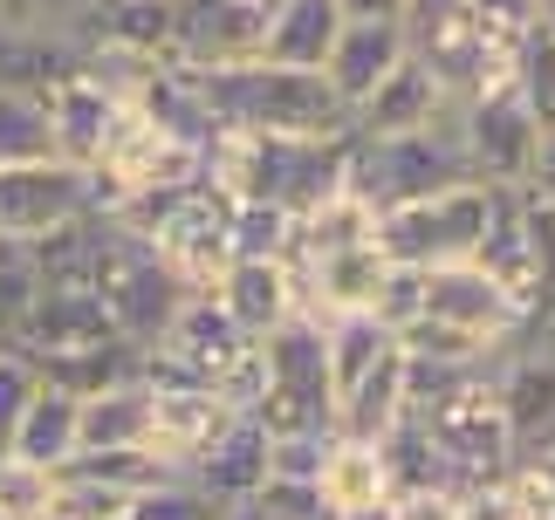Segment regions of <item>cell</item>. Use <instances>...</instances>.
I'll list each match as a JSON object with an SVG mask.
<instances>
[{
	"mask_svg": "<svg viewBox=\"0 0 555 520\" xmlns=\"http://www.w3.org/2000/svg\"><path fill=\"white\" fill-rule=\"evenodd\" d=\"M199 96L220 130H254V138H350V110L336 103L323 69L227 62V69H199Z\"/></svg>",
	"mask_w": 555,
	"mask_h": 520,
	"instance_id": "1",
	"label": "cell"
},
{
	"mask_svg": "<svg viewBox=\"0 0 555 520\" xmlns=\"http://www.w3.org/2000/svg\"><path fill=\"white\" fill-rule=\"evenodd\" d=\"M261 356V398L247 418L268 439H302V431H336V390H330V363H323V322L295 309L282 329H268L254 342Z\"/></svg>",
	"mask_w": 555,
	"mask_h": 520,
	"instance_id": "2",
	"label": "cell"
},
{
	"mask_svg": "<svg viewBox=\"0 0 555 520\" xmlns=\"http://www.w3.org/2000/svg\"><path fill=\"white\" fill-rule=\"evenodd\" d=\"M344 185H350L371 212H391V206L433 199V192L474 185L466 151H460V117L439 123V130H412V138H350Z\"/></svg>",
	"mask_w": 555,
	"mask_h": 520,
	"instance_id": "3",
	"label": "cell"
},
{
	"mask_svg": "<svg viewBox=\"0 0 555 520\" xmlns=\"http://www.w3.org/2000/svg\"><path fill=\"white\" fill-rule=\"evenodd\" d=\"M90 295L103 301V315H111V329L131 342V350H152L165 336V322L179 315V301L192 295L185 281L165 268V260L138 240V233H124L117 220H103V240H96V274H90Z\"/></svg>",
	"mask_w": 555,
	"mask_h": 520,
	"instance_id": "4",
	"label": "cell"
},
{
	"mask_svg": "<svg viewBox=\"0 0 555 520\" xmlns=\"http://www.w3.org/2000/svg\"><path fill=\"white\" fill-rule=\"evenodd\" d=\"M487 199H494V185H453V192H433V199L377 212V253L412 274L460 268V260H474L487 233Z\"/></svg>",
	"mask_w": 555,
	"mask_h": 520,
	"instance_id": "5",
	"label": "cell"
},
{
	"mask_svg": "<svg viewBox=\"0 0 555 520\" xmlns=\"http://www.w3.org/2000/svg\"><path fill=\"white\" fill-rule=\"evenodd\" d=\"M460 151H466L474 185H528L535 151H542V123L528 117L515 82H494V90L460 103Z\"/></svg>",
	"mask_w": 555,
	"mask_h": 520,
	"instance_id": "6",
	"label": "cell"
},
{
	"mask_svg": "<svg viewBox=\"0 0 555 520\" xmlns=\"http://www.w3.org/2000/svg\"><path fill=\"white\" fill-rule=\"evenodd\" d=\"M418 315H433L446 322V329H460V336H474L480 350H507V342H521V336H535V322H528V309L507 288H494L474 260H460V268H433V274H418Z\"/></svg>",
	"mask_w": 555,
	"mask_h": 520,
	"instance_id": "7",
	"label": "cell"
},
{
	"mask_svg": "<svg viewBox=\"0 0 555 520\" xmlns=\"http://www.w3.org/2000/svg\"><path fill=\"white\" fill-rule=\"evenodd\" d=\"M90 212H96V179L69 158L0 171V240H41V233L90 220Z\"/></svg>",
	"mask_w": 555,
	"mask_h": 520,
	"instance_id": "8",
	"label": "cell"
},
{
	"mask_svg": "<svg viewBox=\"0 0 555 520\" xmlns=\"http://www.w3.org/2000/svg\"><path fill=\"white\" fill-rule=\"evenodd\" d=\"M453 117H460V103L439 90L418 55H404L398 69L350 110V138H412V130H439Z\"/></svg>",
	"mask_w": 555,
	"mask_h": 520,
	"instance_id": "9",
	"label": "cell"
},
{
	"mask_svg": "<svg viewBox=\"0 0 555 520\" xmlns=\"http://www.w3.org/2000/svg\"><path fill=\"white\" fill-rule=\"evenodd\" d=\"M152 350L172 356L192 384H220V377H233V370L254 356V342L233 329V315H227L212 295H185L179 315L165 322V336L152 342Z\"/></svg>",
	"mask_w": 555,
	"mask_h": 520,
	"instance_id": "10",
	"label": "cell"
},
{
	"mask_svg": "<svg viewBox=\"0 0 555 520\" xmlns=\"http://www.w3.org/2000/svg\"><path fill=\"white\" fill-rule=\"evenodd\" d=\"M28 363H55V356H76V350H103L117 342L111 315L90 288H41V301L21 315V329L8 336Z\"/></svg>",
	"mask_w": 555,
	"mask_h": 520,
	"instance_id": "11",
	"label": "cell"
},
{
	"mask_svg": "<svg viewBox=\"0 0 555 520\" xmlns=\"http://www.w3.org/2000/svg\"><path fill=\"white\" fill-rule=\"evenodd\" d=\"M404 55H412V35H404L398 14H384V21H344L336 41H330V55H323V82L336 90L344 110H357V103H364Z\"/></svg>",
	"mask_w": 555,
	"mask_h": 520,
	"instance_id": "12",
	"label": "cell"
},
{
	"mask_svg": "<svg viewBox=\"0 0 555 520\" xmlns=\"http://www.w3.org/2000/svg\"><path fill=\"white\" fill-rule=\"evenodd\" d=\"M144 390H152V384H144ZM227 418H233V411L220 404L212 384H158L152 390V439H144V452L165 459L172 472H185Z\"/></svg>",
	"mask_w": 555,
	"mask_h": 520,
	"instance_id": "13",
	"label": "cell"
},
{
	"mask_svg": "<svg viewBox=\"0 0 555 520\" xmlns=\"http://www.w3.org/2000/svg\"><path fill=\"white\" fill-rule=\"evenodd\" d=\"M206 295L233 315V329H241L247 342H261L268 329H282V322L302 309V295H295V274L282 268V260H227L220 281H212Z\"/></svg>",
	"mask_w": 555,
	"mask_h": 520,
	"instance_id": "14",
	"label": "cell"
},
{
	"mask_svg": "<svg viewBox=\"0 0 555 520\" xmlns=\"http://www.w3.org/2000/svg\"><path fill=\"white\" fill-rule=\"evenodd\" d=\"M185 480L206 493L212 507H233V500H247L254 486L268 480V431L247 418V411H233V418L206 439V452L185 466Z\"/></svg>",
	"mask_w": 555,
	"mask_h": 520,
	"instance_id": "15",
	"label": "cell"
},
{
	"mask_svg": "<svg viewBox=\"0 0 555 520\" xmlns=\"http://www.w3.org/2000/svg\"><path fill=\"white\" fill-rule=\"evenodd\" d=\"M41 103H49V123H55V151H62L69 165L90 171V165L103 158V138H111V123H117L124 103H117L111 90H96L82 69L62 76V82H49V90H41Z\"/></svg>",
	"mask_w": 555,
	"mask_h": 520,
	"instance_id": "16",
	"label": "cell"
},
{
	"mask_svg": "<svg viewBox=\"0 0 555 520\" xmlns=\"http://www.w3.org/2000/svg\"><path fill=\"white\" fill-rule=\"evenodd\" d=\"M336 28H344L336 0H274L254 62H274V69H323Z\"/></svg>",
	"mask_w": 555,
	"mask_h": 520,
	"instance_id": "17",
	"label": "cell"
},
{
	"mask_svg": "<svg viewBox=\"0 0 555 520\" xmlns=\"http://www.w3.org/2000/svg\"><path fill=\"white\" fill-rule=\"evenodd\" d=\"M315 500H323L330 520L371 514V507L391 500V480H384L377 445H364V439H330V459H323V472H315Z\"/></svg>",
	"mask_w": 555,
	"mask_h": 520,
	"instance_id": "18",
	"label": "cell"
},
{
	"mask_svg": "<svg viewBox=\"0 0 555 520\" xmlns=\"http://www.w3.org/2000/svg\"><path fill=\"white\" fill-rule=\"evenodd\" d=\"M152 439V390L144 384H117L82 398V425H76V452H144Z\"/></svg>",
	"mask_w": 555,
	"mask_h": 520,
	"instance_id": "19",
	"label": "cell"
},
{
	"mask_svg": "<svg viewBox=\"0 0 555 520\" xmlns=\"http://www.w3.org/2000/svg\"><path fill=\"white\" fill-rule=\"evenodd\" d=\"M76 425H82V404L69 398V390H55V384H41L28 411H21V425H14V445H8V459H28V466H69L76 459Z\"/></svg>",
	"mask_w": 555,
	"mask_h": 520,
	"instance_id": "20",
	"label": "cell"
},
{
	"mask_svg": "<svg viewBox=\"0 0 555 520\" xmlns=\"http://www.w3.org/2000/svg\"><path fill=\"white\" fill-rule=\"evenodd\" d=\"M398 418H404V356H398V342H391V356H384L364 384H350L344 398H336V439L377 445Z\"/></svg>",
	"mask_w": 555,
	"mask_h": 520,
	"instance_id": "21",
	"label": "cell"
},
{
	"mask_svg": "<svg viewBox=\"0 0 555 520\" xmlns=\"http://www.w3.org/2000/svg\"><path fill=\"white\" fill-rule=\"evenodd\" d=\"M62 158L55 151V123H49V103L28 82H0V171L14 165H49Z\"/></svg>",
	"mask_w": 555,
	"mask_h": 520,
	"instance_id": "22",
	"label": "cell"
},
{
	"mask_svg": "<svg viewBox=\"0 0 555 520\" xmlns=\"http://www.w3.org/2000/svg\"><path fill=\"white\" fill-rule=\"evenodd\" d=\"M391 356V329L377 315H336L323 322V363H330V390L344 398L350 384H364L377 363Z\"/></svg>",
	"mask_w": 555,
	"mask_h": 520,
	"instance_id": "23",
	"label": "cell"
},
{
	"mask_svg": "<svg viewBox=\"0 0 555 520\" xmlns=\"http://www.w3.org/2000/svg\"><path fill=\"white\" fill-rule=\"evenodd\" d=\"M295 247V212L261 199H227V253L233 260H288Z\"/></svg>",
	"mask_w": 555,
	"mask_h": 520,
	"instance_id": "24",
	"label": "cell"
},
{
	"mask_svg": "<svg viewBox=\"0 0 555 520\" xmlns=\"http://www.w3.org/2000/svg\"><path fill=\"white\" fill-rule=\"evenodd\" d=\"M507 82H515V96L528 103V117H535L542 130H555V35L542 28V21L515 41V55H507Z\"/></svg>",
	"mask_w": 555,
	"mask_h": 520,
	"instance_id": "25",
	"label": "cell"
},
{
	"mask_svg": "<svg viewBox=\"0 0 555 520\" xmlns=\"http://www.w3.org/2000/svg\"><path fill=\"white\" fill-rule=\"evenodd\" d=\"M165 459L152 452H76L69 466H55V480H82V486H117V493H144L165 480Z\"/></svg>",
	"mask_w": 555,
	"mask_h": 520,
	"instance_id": "26",
	"label": "cell"
},
{
	"mask_svg": "<svg viewBox=\"0 0 555 520\" xmlns=\"http://www.w3.org/2000/svg\"><path fill=\"white\" fill-rule=\"evenodd\" d=\"M41 260H35V247L28 240H0V342H8L14 329H21V315L41 301Z\"/></svg>",
	"mask_w": 555,
	"mask_h": 520,
	"instance_id": "27",
	"label": "cell"
},
{
	"mask_svg": "<svg viewBox=\"0 0 555 520\" xmlns=\"http://www.w3.org/2000/svg\"><path fill=\"white\" fill-rule=\"evenodd\" d=\"M55 514V472L28 459H0V520H49Z\"/></svg>",
	"mask_w": 555,
	"mask_h": 520,
	"instance_id": "28",
	"label": "cell"
},
{
	"mask_svg": "<svg viewBox=\"0 0 555 520\" xmlns=\"http://www.w3.org/2000/svg\"><path fill=\"white\" fill-rule=\"evenodd\" d=\"M515 199H521V233H528V260H535L542 309L555 315V206L542 199L535 185H515Z\"/></svg>",
	"mask_w": 555,
	"mask_h": 520,
	"instance_id": "29",
	"label": "cell"
},
{
	"mask_svg": "<svg viewBox=\"0 0 555 520\" xmlns=\"http://www.w3.org/2000/svg\"><path fill=\"white\" fill-rule=\"evenodd\" d=\"M220 514L227 507H212L185 472H165L158 486H144L138 500H131V520H220Z\"/></svg>",
	"mask_w": 555,
	"mask_h": 520,
	"instance_id": "30",
	"label": "cell"
},
{
	"mask_svg": "<svg viewBox=\"0 0 555 520\" xmlns=\"http://www.w3.org/2000/svg\"><path fill=\"white\" fill-rule=\"evenodd\" d=\"M35 390H41V370L14 350V342H0V459H8L14 425H21V411H28Z\"/></svg>",
	"mask_w": 555,
	"mask_h": 520,
	"instance_id": "31",
	"label": "cell"
},
{
	"mask_svg": "<svg viewBox=\"0 0 555 520\" xmlns=\"http://www.w3.org/2000/svg\"><path fill=\"white\" fill-rule=\"evenodd\" d=\"M330 439H336V431H302V439H268V480L315 486V472H323V459H330Z\"/></svg>",
	"mask_w": 555,
	"mask_h": 520,
	"instance_id": "32",
	"label": "cell"
},
{
	"mask_svg": "<svg viewBox=\"0 0 555 520\" xmlns=\"http://www.w3.org/2000/svg\"><path fill=\"white\" fill-rule=\"evenodd\" d=\"M466 14H474L480 35H494L501 49H515V41L548 14V0H466Z\"/></svg>",
	"mask_w": 555,
	"mask_h": 520,
	"instance_id": "33",
	"label": "cell"
},
{
	"mask_svg": "<svg viewBox=\"0 0 555 520\" xmlns=\"http://www.w3.org/2000/svg\"><path fill=\"white\" fill-rule=\"evenodd\" d=\"M254 507H261L268 520H330L323 514V500H315V486H288V480H261L247 493Z\"/></svg>",
	"mask_w": 555,
	"mask_h": 520,
	"instance_id": "34",
	"label": "cell"
},
{
	"mask_svg": "<svg viewBox=\"0 0 555 520\" xmlns=\"http://www.w3.org/2000/svg\"><path fill=\"white\" fill-rule=\"evenodd\" d=\"M371 315L398 336L404 322L418 315V274H412V268H391V274H384V288H377V309H371Z\"/></svg>",
	"mask_w": 555,
	"mask_h": 520,
	"instance_id": "35",
	"label": "cell"
},
{
	"mask_svg": "<svg viewBox=\"0 0 555 520\" xmlns=\"http://www.w3.org/2000/svg\"><path fill=\"white\" fill-rule=\"evenodd\" d=\"M460 520H521V514H515V500H507L501 480H487V486L460 493Z\"/></svg>",
	"mask_w": 555,
	"mask_h": 520,
	"instance_id": "36",
	"label": "cell"
},
{
	"mask_svg": "<svg viewBox=\"0 0 555 520\" xmlns=\"http://www.w3.org/2000/svg\"><path fill=\"white\" fill-rule=\"evenodd\" d=\"M391 520H460V493H404L391 500Z\"/></svg>",
	"mask_w": 555,
	"mask_h": 520,
	"instance_id": "37",
	"label": "cell"
},
{
	"mask_svg": "<svg viewBox=\"0 0 555 520\" xmlns=\"http://www.w3.org/2000/svg\"><path fill=\"white\" fill-rule=\"evenodd\" d=\"M528 185H535L542 199L555 206V130H542V151H535V171H528Z\"/></svg>",
	"mask_w": 555,
	"mask_h": 520,
	"instance_id": "38",
	"label": "cell"
},
{
	"mask_svg": "<svg viewBox=\"0 0 555 520\" xmlns=\"http://www.w3.org/2000/svg\"><path fill=\"white\" fill-rule=\"evenodd\" d=\"M336 14L344 21H384V14H398V0H336Z\"/></svg>",
	"mask_w": 555,
	"mask_h": 520,
	"instance_id": "39",
	"label": "cell"
},
{
	"mask_svg": "<svg viewBox=\"0 0 555 520\" xmlns=\"http://www.w3.org/2000/svg\"><path fill=\"white\" fill-rule=\"evenodd\" d=\"M344 520H391V500H384V507H371V514H344Z\"/></svg>",
	"mask_w": 555,
	"mask_h": 520,
	"instance_id": "40",
	"label": "cell"
},
{
	"mask_svg": "<svg viewBox=\"0 0 555 520\" xmlns=\"http://www.w3.org/2000/svg\"><path fill=\"white\" fill-rule=\"evenodd\" d=\"M542 28H548V35H555V0H548V14H542Z\"/></svg>",
	"mask_w": 555,
	"mask_h": 520,
	"instance_id": "41",
	"label": "cell"
},
{
	"mask_svg": "<svg viewBox=\"0 0 555 520\" xmlns=\"http://www.w3.org/2000/svg\"><path fill=\"white\" fill-rule=\"evenodd\" d=\"M49 520H55V514H49Z\"/></svg>",
	"mask_w": 555,
	"mask_h": 520,
	"instance_id": "42",
	"label": "cell"
}]
</instances>
